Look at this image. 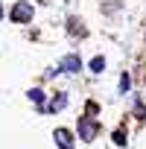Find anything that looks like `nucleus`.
<instances>
[{"mask_svg":"<svg viewBox=\"0 0 146 149\" xmlns=\"http://www.w3.org/2000/svg\"><path fill=\"white\" fill-rule=\"evenodd\" d=\"M32 15H35V9H32V3H26V0H18V3L12 6V12H9L12 24H29Z\"/></svg>","mask_w":146,"mask_h":149,"instance_id":"1","label":"nucleus"},{"mask_svg":"<svg viewBox=\"0 0 146 149\" xmlns=\"http://www.w3.org/2000/svg\"><path fill=\"white\" fill-rule=\"evenodd\" d=\"M97 132H99L97 120H91V117H79V140L91 143V140L97 137Z\"/></svg>","mask_w":146,"mask_h":149,"instance_id":"2","label":"nucleus"},{"mask_svg":"<svg viewBox=\"0 0 146 149\" xmlns=\"http://www.w3.org/2000/svg\"><path fill=\"white\" fill-rule=\"evenodd\" d=\"M79 67H82V61H79V56H76V53L64 56V58H61V64H58V70H61V73H79Z\"/></svg>","mask_w":146,"mask_h":149,"instance_id":"3","label":"nucleus"},{"mask_svg":"<svg viewBox=\"0 0 146 149\" xmlns=\"http://www.w3.org/2000/svg\"><path fill=\"white\" fill-rule=\"evenodd\" d=\"M53 140H56L58 149H73V134H70L67 129H56V132H53Z\"/></svg>","mask_w":146,"mask_h":149,"instance_id":"4","label":"nucleus"},{"mask_svg":"<svg viewBox=\"0 0 146 149\" xmlns=\"http://www.w3.org/2000/svg\"><path fill=\"white\" fill-rule=\"evenodd\" d=\"M64 105H67V94H56V97H53V100H50V102L44 105V111H50V114H56V111H61Z\"/></svg>","mask_w":146,"mask_h":149,"instance_id":"5","label":"nucleus"},{"mask_svg":"<svg viewBox=\"0 0 146 149\" xmlns=\"http://www.w3.org/2000/svg\"><path fill=\"white\" fill-rule=\"evenodd\" d=\"M29 100H32V102L44 111V91H41V88H32V91H29Z\"/></svg>","mask_w":146,"mask_h":149,"instance_id":"6","label":"nucleus"},{"mask_svg":"<svg viewBox=\"0 0 146 149\" xmlns=\"http://www.w3.org/2000/svg\"><path fill=\"white\" fill-rule=\"evenodd\" d=\"M91 70H94V73H102V70H105V58H102V56L91 58Z\"/></svg>","mask_w":146,"mask_h":149,"instance_id":"7","label":"nucleus"},{"mask_svg":"<svg viewBox=\"0 0 146 149\" xmlns=\"http://www.w3.org/2000/svg\"><path fill=\"white\" fill-rule=\"evenodd\" d=\"M114 143H117V146H126V132H123V129L114 132Z\"/></svg>","mask_w":146,"mask_h":149,"instance_id":"8","label":"nucleus"},{"mask_svg":"<svg viewBox=\"0 0 146 149\" xmlns=\"http://www.w3.org/2000/svg\"><path fill=\"white\" fill-rule=\"evenodd\" d=\"M129 85H131V79H129V73H123V76H120V91L126 94V91H129Z\"/></svg>","mask_w":146,"mask_h":149,"instance_id":"9","label":"nucleus"},{"mask_svg":"<svg viewBox=\"0 0 146 149\" xmlns=\"http://www.w3.org/2000/svg\"><path fill=\"white\" fill-rule=\"evenodd\" d=\"M0 21H3V3H0Z\"/></svg>","mask_w":146,"mask_h":149,"instance_id":"10","label":"nucleus"}]
</instances>
